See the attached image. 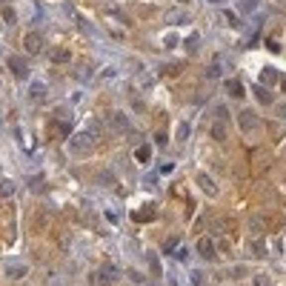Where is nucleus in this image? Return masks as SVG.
<instances>
[{
  "instance_id": "obj_1",
  "label": "nucleus",
  "mask_w": 286,
  "mask_h": 286,
  "mask_svg": "<svg viewBox=\"0 0 286 286\" xmlns=\"http://www.w3.org/2000/svg\"><path fill=\"white\" fill-rule=\"evenodd\" d=\"M97 140H100V137H95L92 132H78V135L69 137L66 146H69V152H72V155H83V152H89V149L97 146Z\"/></svg>"
},
{
  "instance_id": "obj_2",
  "label": "nucleus",
  "mask_w": 286,
  "mask_h": 286,
  "mask_svg": "<svg viewBox=\"0 0 286 286\" xmlns=\"http://www.w3.org/2000/svg\"><path fill=\"white\" fill-rule=\"evenodd\" d=\"M114 281H117V266H112V263L89 272V286H114Z\"/></svg>"
},
{
  "instance_id": "obj_3",
  "label": "nucleus",
  "mask_w": 286,
  "mask_h": 286,
  "mask_svg": "<svg viewBox=\"0 0 286 286\" xmlns=\"http://www.w3.org/2000/svg\"><path fill=\"white\" fill-rule=\"evenodd\" d=\"M46 92H49L46 80H32V83H29V92H26V97H29V103L40 106V103L46 100Z\"/></svg>"
},
{
  "instance_id": "obj_4",
  "label": "nucleus",
  "mask_w": 286,
  "mask_h": 286,
  "mask_svg": "<svg viewBox=\"0 0 286 286\" xmlns=\"http://www.w3.org/2000/svg\"><path fill=\"white\" fill-rule=\"evenodd\" d=\"M23 49L29 52V55H40L43 52V34L40 32H29L23 37Z\"/></svg>"
},
{
  "instance_id": "obj_5",
  "label": "nucleus",
  "mask_w": 286,
  "mask_h": 286,
  "mask_svg": "<svg viewBox=\"0 0 286 286\" xmlns=\"http://www.w3.org/2000/svg\"><path fill=\"white\" fill-rule=\"evenodd\" d=\"M238 123H240V132H252V129H258L261 126V117L258 114H252L249 109H243L238 114Z\"/></svg>"
},
{
  "instance_id": "obj_6",
  "label": "nucleus",
  "mask_w": 286,
  "mask_h": 286,
  "mask_svg": "<svg viewBox=\"0 0 286 286\" xmlns=\"http://www.w3.org/2000/svg\"><path fill=\"white\" fill-rule=\"evenodd\" d=\"M9 69L14 72V78H20V80L29 75V66H26V60H20L17 55H11V57H9Z\"/></svg>"
},
{
  "instance_id": "obj_7",
  "label": "nucleus",
  "mask_w": 286,
  "mask_h": 286,
  "mask_svg": "<svg viewBox=\"0 0 286 286\" xmlns=\"http://www.w3.org/2000/svg\"><path fill=\"white\" fill-rule=\"evenodd\" d=\"M197 252L203 255L206 261H212V258L217 255V252H215V240H212V238H200V240H197Z\"/></svg>"
},
{
  "instance_id": "obj_8",
  "label": "nucleus",
  "mask_w": 286,
  "mask_h": 286,
  "mask_svg": "<svg viewBox=\"0 0 286 286\" xmlns=\"http://www.w3.org/2000/svg\"><path fill=\"white\" fill-rule=\"evenodd\" d=\"M197 186H200V189H203L209 197H217V183L212 181L209 175H197Z\"/></svg>"
},
{
  "instance_id": "obj_9",
  "label": "nucleus",
  "mask_w": 286,
  "mask_h": 286,
  "mask_svg": "<svg viewBox=\"0 0 286 286\" xmlns=\"http://www.w3.org/2000/svg\"><path fill=\"white\" fill-rule=\"evenodd\" d=\"M181 72H183V63H163V66L158 69L160 78H178Z\"/></svg>"
},
{
  "instance_id": "obj_10",
  "label": "nucleus",
  "mask_w": 286,
  "mask_h": 286,
  "mask_svg": "<svg viewBox=\"0 0 286 286\" xmlns=\"http://www.w3.org/2000/svg\"><path fill=\"white\" fill-rule=\"evenodd\" d=\"M26 272H29L26 263H17V261L6 263V275H9V278H26Z\"/></svg>"
},
{
  "instance_id": "obj_11",
  "label": "nucleus",
  "mask_w": 286,
  "mask_h": 286,
  "mask_svg": "<svg viewBox=\"0 0 286 286\" xmlns=\"http://www.w3.org/2000/svg\"><path fill=\"white\" fill-rule=\"evenodd\" d=\"M209 135L215 137L217 143H223V140H226V123H223V120H215L212 129H209Z\"/></svg>"
},
{
  "instance_id": "obj_12",
  "label": "nucleus",
  "mask_w": 286,
  "mask_h": 286,
  "mask_svg": "<svg viewBox=\"0 0 286 286\" xmlns=\"http://www.w3.org/2000/svg\"><path fill=\"white\" fill-rule=\"evenodd\" d=\"M11 194H14V181H9V178H0V197H3V200H9Z\"/></svg>"
},
{
  "instance_id": "obj_13",
  "label": "nucleus",
  "mask_w": 286,
  "mask_h": 286,
  "mask_svg": "<svg viewBox=\"0 0 286 286\" xmlns=\"http://www.w3.org/2000/svg\"><path fill=\"white\" fill-rule=\"evenodd\" d=\"M112 129H117V132H126V129H129V120H126L120 112H114V114H112Z\"/></svg>"
},
{
  "instance_id": "obj_14",
  "label": "nucleus",
  "mask_w": 286,
  "mask_h": 286,
  "mask_svg": "<svg viewBox=\"0 0 286 286\" xmlns=\"http://www.w3.org/2000/svg\"><path fill=\"white\" fill-rule=\"evenodd\" d=\"M252 95H255L261 103H272V92H266L263 86H252Z\"/></svg>"
},
{
  "instance_id": "obj_15",
  "label": "nucleus",
  "mask_w": 286,
  "mask_h": 286,
  "mask_svg": "<svg viewBox=\"0 0 286 286\" xmlns=\"http://www.w3.org/2000/svg\"><path fill=\"white\" fill-rule=\"evenodd\" d=\"M52 60L55 63H66V60H72V52L69 49H52Z\"/></svg>"
},
{
  "instance_id": "obj_16",
  "label": "nucleus",
  "mask_w": 286,
  "mask_h": 286,
  "mask_svg": "<svg viewBox=\"0 0 286 286\" xmlns=\"http://www.w3.org/2000/svg\"><path fill=\"white\" fill-rule=\"evenodd\" d=\"M226 92L232 97H243V86H240L238 80H226Z\"/></svg>"
},
{
  "instance_id": "obj_17",
  "label": "nucleus",
  "mask_w": 286,
  "mask_h": 286,
  "mask_svg": "<svg viewBox=\"0 0 286 286\" xmlns=\"http://www.w3.org/2000/svg\"><path fill=\"white\" fill-rule=\"evenodd\" d=\"M220 72H223V69H220V63L215 60V63H209V66H206V78H209V80H217V78H220Z\"/></svg>"
},
{
  "instance_id": "obj_18",
  "label": "nucleus",
  "mask_w": 286,
  "mask_h": 286,
  "mask_svg": "<svg viewBox=\"0 0 286 286\" xmlns=\"http://www.w3.org/2000/svg\"><path fill=\"white\" fill-rule=\"evenodd\" d=\"M52 126H55V135H57V137L69 135V123H63V120H55V123H52Z\"/></svg>"
},
{
  "instance_id": "obj_19",
  "label": "nucleus",
  "mask_w": 286,
  "mask_h": 286,
  "mask_svg": "<svg viewBox=\"0 0 286 286\" xmlns=\"http://www.w3.org/2000/svg\"><path fill=\"white\" fill-rule=\"evenodd\" d=\"M249 252H252V255H258V258H261V255H263L266 249H263V243H261V240H252V243H249Z\"/></svg>"
},
{
  "instance_id": "obj_20",
  "label": "nucleus",
  "mask_w": 286,
  "mask_h": 286,
  "mask_svg": "<svg viewBox=\"0 0 286 286\" xmlns=\"http://www.w3.org/2000/svg\"><path fill=\"white\" fill-rule=\"evenodd\" d=\"M192 284L194 286H206V278H203V272H200V269H194V272H192Z\"/></svg>"
},
{
  "instance_id": "obj_21",
  "label": "nucleus",
  "mask_w": 286,
  "mask_h": 286,
  "mask_svg": "<svg viewBox=\"0 0 286 286\" xmlns=\"http://www.w3.org/2000/svg\"><path fill=\"white\" fill-rule=\"evenodd\" d=\"M149 158H152V152H149V146H140V149H137V160H140V163H146Z\"/></svg>"
},
{
  "instance_id": "obj_22",
  "label": "nucleus",
  "mask_w": 286,
  "mask_h": 286,
  "mask_svg": "<svg viewBox=\"0 0 286 286\" xmlns=\"http://www.w3.org/2000/svg\"><path fill=\"white\" fill-rule=\"evenodd\" d=\"M189 137V123H181L178 126V140H186Z\"/></svg>"
},
{
  "instance_id": "obj_23",
  "label": "nucleus",
  "mask_w": 286,
  "mask_h": 286,
  "mask_svg": "<svg viewBox=\"0 0 286 286\" xmlns=\"http://www.w3.org/2000/svg\"><path fill=\"white\" fill-rule=\"evenodd\" d=\"M249 229H255V232H261V229H263V223L258 220V217H252V220H249Z\"/></svg>"
},
{
  "instance_id": "obj_24",
  "label": "nucleus",
  "mask_w": 286,
  "mask_h": 286,
  "mask_svg": "<svg viewBox=\"0 0 286 286\" xmlns=\"http://www.w3.org/2000/svg\"><path fill=\"white\" fill-rule=\"evenodd\" d=\"M255 286H266V278H263V275H258V278H255Z\"/></svg>"
},
{
  "instance_id": "obj_25",
  "label": "nucleus",
  "mask_w": 286,
  "mask_h": 286,
  "mask_svg": "<svg viewBox=\"0 0 286 286\" xmlns=\"http://www.w3.org/2000/svg\"><path fill=\"white\" fill-rule=\"evenodd\" d=\"M284 89H286V80H284Z\"/></svg>"
}]
</instances>
